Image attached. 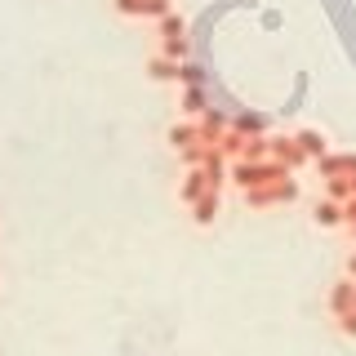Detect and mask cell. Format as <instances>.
I'll return each instance as SVG.
<instances>
[]
</instances>
